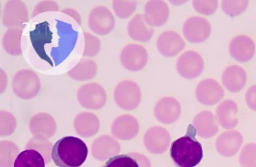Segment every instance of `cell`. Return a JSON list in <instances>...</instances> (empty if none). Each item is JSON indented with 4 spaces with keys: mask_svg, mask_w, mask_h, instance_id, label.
I'll return each mask as SVG.
<instances>
[{
    "mask_svg": "<svg viewBox=\"0 0 256 167\" xmlns=\"http://www.w3.org/2000/svg\"><path fill=\"white\" fill-rule=\"evenodd\" d=\"M29 129L34 137L50 139L56 132L57 125L55 119L50 114L40 113L31 118Z\"/></svg>",
    "mask_w": 256,
    "mask_h": 167,
    "instance_id": "7402d4cb",
    "label": "cell"
},
{
    "mask_svg": "<svg viewBox=\"0 0 256 167\" xmlns=\"http://www.w3.org/2000/svg\"><path fill=\"white\" fill-rule=\"evenodd\" d=\"M89 27L94 33L100 36L108 35L115 27V17L108 8L98 6L90 12Z\"/></svg>",
    "mask_w": 256,
    "mask_h": 167,
    "instance_id": "ba28073f",
    "label": "cell"
},
{
    "mask_svg": "<svg viewBox=\"0 0 256 167\" xmlns=\"http://www.w3.org/2000/svg\"><path fill=\"white\" fill-rule=\"evenodd\" d=\"M7 87V75L5 71L1 70V93H3Z\"/></svg>",
    "mask_w": 256,
    "mask_h": 167,
    "instance_id": "ee69618b",
    "label": "cell"
},
{
    "mask_svg": "<svg viewBox=\"0 0 256 167\" xmlns=\"http://www.w3.org/2000/svg\"><path fill=\"white\" fill-rule=\"evenodd\" d=\"M26 26L8 29L3 37V47L5 51L13 56H20L22 50V35Z\"/></svg>",
    "mask_w": 256,
    "mask_h": 167,
    "instance_id": "83f0119b",
    "label": "cell"
},
{
    "mask_svg": "<svg viewBox=\"0 0 256 167\" xmlns=\"http://www.w3.org/2000/svg\"><path fill=\"white\" fill-rule=\"evenodd\" d=\"M144 143L150 153L163 154L170 147V135L166 129L154 126L146 131L144 137Z\"/></svg>",
    "mask_w": 256,
    "mask_h": 167,
    "instance_id": "4fadbf2b",
    "label": "cell"
},
{
    "mask_svg": "<svg viewBox=\"0 0 256 167\" xmlns=\"http://www.w3.org/2000/svg\"><path fill=\"white\" fill-rule=\"evenodd\" d=\"M114 95L116 105L126 111H132L141 103V89L137 83L131 80L118 83Z\"/></svg>",
    "mask_w": 256,
    "mask_h": 167,
    "instance_id": "277c9868",
    "label": "cell"
},
{
    "mask_svg": "<svg viewBox=\"0 0 256 167\" xmlns=\"http://www.w3.org/2000/svg\"><path fill=\"white\" fill-rule=\"evenodd\" d=\"M144 20L148 25L160 27L166 24L170 16V9L166 2L161 0L148 1L144 8Z\"/></svg>",
    "mask_w": 256,
    "mask_h": 167,
    "instance_id": "ffe728a7",
    "label": "cell"
},
{
    "mask_svg": "<svg viewBox=\"0 0 256 167\" xmlns=\"http://www.w3.org/2000/svg\"><path fill=\"white\" fill-rule=\"evenodd\" d=\"M77 99L80 105L86 109L100 110L106 104L107 94L102 86L96 83H90L79 88Z\"/></svg>",
    "mask_w": 256,
    "mask_h": 167,
    "instance_id": "5b68a950",
    "label": "cell"
},
{
    "mask_svg": "<svg viewBox=\"0 0 256 167\" xmlns=\"http://www.w3.org/2000/svg\"><path fill=\"white\" fill-rule=\"evenodd\" d=\"M129 37L134 40L140 42H146L152 39L154 30L146 24L144 16L142 14H137L128 26Z\"/></svg>",
    "mask_w": 256,
    "mask_h": 167,
    "instance_id": "4316f807",
    "label": "cell"
},
{
    "mask_svg": "<svg viewBox=\"0 0 256 167\" xmlns=\"http://www.w3.org/2000/svg\"><path fill=\"white\" fill-rule=\"evenodd\" d=\"M88 145L76 137H64L53 146L52 160L59 167H80L87 160Z\"/></svg>",
    "mask_w": 256,
    "mask_h": 167,
    "instance_id": "6da1fadb",
    "label": "cell"
},
{
    "mask_svg": "<svg viewBox=\"0 0 256 167\" xmlns=\"http://www.w3.org/2000/svg\"><path fill=\"white\" fill-rule=\"evenodd\" d=\"M192 125L196 134L202 139H210L218 134V125L216 116L209 111H202L194 116Z\"/></svg>",
    "mask_w": 256,
    "mask_h": 167,
    "instance_id": "603a6c76",
    "label": "cell"
},
{
    "mask_svg": "<svg viewBox=\"0 0 256 167\" xmlns=\"http://www.w3.org/2000/svg\"><path fill=\"white\" fill-rule=\"evenodd\" d=\"M53 146L52 142L46 138L42 137H34L26 144V149H35L42 155L46 159V164H50L52 160V151Z\"/></svg>",
    "mask_w": 256,
    "mask_h": 167,
    "instance_id": "1f68e13d",
    "label": "cell"
},
{
    "mask_svg": "<svg viewBox=\"0 0 256 167\" xmlns=\"http://www.w3.org/2000/svg\"><path fill=\"white\" fill-rule=\"evenodd\" d=\"M154 116L164 124H172L181 116V105L174 97H163L154 107Z\"/></svg>",
    "mask_w": 256,
    "mask_h": 167,
    "instance_id": "9a60e30c",
    "label": "cell"
},
{
    "mask_svg": "<svg viewBox=\"0 0 256 167\" xmlns=\"http://www.w3.org/2000/svg\"><path fill=\"white\" fill-rule=\"evenodd\" d=\"M248 75L243 67L230 65L222 73V84L230 92H239L246 84Z\"/></svg>",
    "mask_w": 256,
    "mask_h": 167,
    "instance_id": "d4e9b609",
    "label": "cell"
},
{
    "mask_svg": "<svg viewBox=\"0 0 256 167\" xmlns=\"http://www.w3.org/2000/svg\"><path fill=\"white\" fill-rule=\"evenodd\" d=\"M90 150L96 160L105 161L118 154L120 151V144L115 138L104 135L92 142Z\"/></svg>",
    "mask_w": 256,
    "mask_h": 167,
    "instance_id": "ac0fdd59",
    "label": "cell"
},
{
    "mask_svg": "<svg viewBox=\"0 0 256 167\" xmlns=\"http://www.w3.org/2000/svg\"><path fill=\"white\" fill-rule=\"evenodd\" d=\"M212 27L210 22L200 16L190 17L183 26V33L186 39L192 43H200L211 35Z\"/></svg>",
    "mask_w": 256,
    "mask_h": 167,
    "instance_id": "9c48e42d",
    "label": "cell"
},
{
    "mask_svg": "<svg viewBox=\"0 0 256 167\" xmlns=\"http://www.w3.org/2000/svg\"><path fill=\"white\" fill-rule=\"evenodd\" d=\"M231 57L239 63L250 61L256 54V43L250 37L237 36L231 40L230 45Z\"/></svg>",
    "mask_w": 256,
    "mask_h": 167,
    "instance_id": "d6986e66",
    "label": "cell"
},
{
    "mask_svg": "<svg viewBox=\"0 0 256 167\" xmlns=\"http://www.w3.org/2000/svg\"><path fill=\"white\" fill-rule=\"evenodd\" d=\"M28 21V10L26 3L20 0H11L5 5L3 12V24L7 28L24 26Z\"/></svg>",
    "mask_w": 256,
    "mask_h": 167,
    "instance_id": "8fae6325",
    "label": "cell"
},
{
    "mask_svg": "<svg viewBox=\"0 0 256 167\" xmlns=\"http://www.w3.org/2000/svg\"><path fill=\"white\" fill-rule=\"evenodd\" d=\"M185 41L174 31L162 33L157 40V48L164 57L172 58L178 55L185 48Z\"/></svg>",
    "mask_w": 256,
    "mask_h": 167,
    "instance_id": "44dd1931",
    "label": "cell"
},
{
    "mask_svg": "<svg viewBox=\"0 0 256 167\" xmlns=\"http://www.w3.org/2000/svg\"><path fill=\"white\" fill-rule=\"evenodd\" d=\"M40 90V81L38 75L30 69L18 71L13 79L14 92L22 99L34 98Z\"/></svg>",
    "mask_w": 256,
    "mask_h": 167,
    "instance_id": "3957f363",
    "label": "cell"
},
{
    "mask_svg": "<svg viewBox=\"0 0 256 167\" xmlns=\"http://www.w3.org/2000/svg\"><path fill=\"white\" fill-rule=\"evenodd\" d=\"M148 60L146 49L139 44H129L120 54L122 64L130 71L142 70Z\"/></svg>",
    "mask_w": 256,
    "mask_h": 167,
    "instance_id": "7c38bea8",
    "label": "cell"
},
{
    "mask_svg": "<svg viewBox=\"0 0 256 167\" xmlns=\"http://www.w3.org/2000/svg\"><path fill=\"white\" fill-rule=\"evenodd\" d=\"M243 142V135L239 131L230 130L218 136L216 148L218 154L224 157H232L239 152Z\"/></svg>",
    "mask_w": 256,
    "mask_h": 167,
    "instance_id": "e0dca14e",
    "label": "cell"
},
{
    "mask_svg": "<svg viewBox=\"0 0 256 167\" xmlns=\"http://www.w3.org/2000/svg\"><path fill=\"white\" fill-rule=\"evenodd\" d=\"M176 69L180 75L186 79L198 77L204 70V58L198 52H185L176 63Z\"/></svg>",
    "mask_w": 256,
    "mask_h": 167,
    "instance_id": "52a82bcc",
    "label": "cell"
},
{
    "mask_svg": "<svg viewBox=\"0 0 256 167\" xmlns=\"http://www.w3.org/2000/svg\"><path fill=\"white\" fill-rule=\"evenodd\" d=\"M140 124L136 117L131 115H122L115 119L112 125V135L116 139L129 141L137 137Z\"/></svg>",
    "mask_w": 256,
    "mask_h": 167,
    "instance_id": "2e32d148",
    "label": "cell"
},
{
    "mask_svg": "<svg viewBox=\"0 0 256 167\" xmlns=\"http://www.w3.org/2000/svg\"><path fill=\"white\" fill-rule=\"evenodd\" d=\"M74 126L80 137L90 138L98 133L100 122V118L92 113H81L76 116Z\"/></svg>",
    "mask_w": 256,
    "mask_h": 167,
    "instance_id": "cb8c5ba5",
    "label": "cell"
},
{
    "mask_svg": "<svg viewBox=\"0 0 256 167\" xmlns=\"http://www.w3.org/2000/svg\"><path fill=\"white\" fill-rule=\"evenodd\" d=\"M218 1L216 0H208V1H202V0H196L192 1L194 9L198 13L204 14V15H211L216 13L218 9Z\"/></svg>",
    "mask_w": 256,
    "mask_h": 167,
    "instance_id": "f35d334b",
    "label": "cell"
},
{
    "mask_svg": "<svg viewBox=\"0 0 256 167\" xmlns=\"http://www.w3.org/2000/svg\"><path fill=\"white\" fill-rule=\"evenodd\" d=\"M248 1L246 0H224L222 2V8L226 14L231 17L240 15L246 10Z\"/></svg>",
    "mask_w": 256,
    "mask_h": 167,
    "instance_id": "836d02e7",
    "label": "cell"
},
{
    "mask_svg": "<svg viewBox=\"0 0 256 167\" xmlns=\"http://www.w3.org/2000/svg\"><path fill=\"white\" fill-rule=\"evenodd\" d=\"M242 167H256V143L246 144L240 153Z\"/></svg>",
    "mask_w": 256,
    "mask_h": 167,
    "instance_id": "8d00e7d4",
    "label": "cell"
},
{
    "mask_svg": "<svg viewBox=\"0 0 256 167\" xmlns=\"http://www.w3.org/2000/svg\"><path fill=\"white\" fill-rule=\"evenodd\" d=\"M138 2L134 0H115L113 8L120 18H128L136 11Z\"/></svg>",
    "mask_w": 256,
    "mask_h": 167,
    "instance_id": "d6a6232c",
    "label": "cell"
},
{
    "mask_svg": "<svg viewBox=\"0 0 256 167\" xmlns=\"http://www.w3.org/2000/svg\"><path fill=\"white\" fill-rule=\"evenodd\" d=\"M85 37V49L84 57H96L100 51V40L98 38L92 36L90 33L84 32Z\"/></svg>",
    "mask_w": 256,
    "mask_h": 167,
    "instance_id": "74e56055",
    "label": "cell"
},
{
    "mask_svg": "<svg viewBox=\"0 0 256 167\" xmlns=\"http://www.w3.org/2000/svg\"><path fill=\"white\" fill-rule=\"evenodd\" d=\"M98 73V64L96 62L82 59L78 64L68 72V75L77 81H87L96 77Z\"/></svg>",
    "mask_w": 256,
    "mask_h": 167,
    "instance_id": "f1b7e54d",
    "label": "cell"
},
{
    "mask_svg": "<svg viewBox=\"0 0 256 167\" xmlns=\"http://www.w3.org/2000/svg\"><path fill=\"white\" fill-rule=\"evenodd\" d=\"M130 156H132L133 158H135L139 164L140 167H152V163H150V160L144 156V155L140 154V153H129Z\"/></svg>",
    "mask_w": 256,
    "mask_h": 167,
    "instance_id": "b9f144b4",
    "label": "cell"
},
{
    "mask_svg": "<svg viewBox=\"0 0 256 167\" xmlns=\"http://www.w3.org/2000/svg\"><path fill=\"white\" fill-rule=\"evenodd\" d=\"M18 146L10 141L0 142V167H13L18 156Z\"/></svg>",
    "mask_w": 256,
    "mask_h": 167,
    "instance_id": "4dcf8cb0",
    "label": "cell"
},
{
    "mask_svg": "<svg viewBox=\"0 0 256 167\" xmlns=\"http://www.w3.org/2000/svg\"><path fill=\"white\" fill-rule=\"evenodd\" d=\"M238 105L233 100H224L216 110V117L220 125L224 129H234L239 123Z\"/></svg>",
    "mask_w": 256,
    "mask_h": 167,
    "instance_id": "484cf974",
    "label": "cell"
},
{
    "mask_svg": "<svg viewBox=\"0 0 256 167\" xmlns=\"http://www.w3.org/2000/svg\"><path fill=\"white\" fill-rule=\"evenodd\" d=\"M46 162L42 155L35 149H26L18 156L14 167H46Z\"/></svg>",
    "mask_w": 256,
    "mask_h": 167,
    "instance_id": "f546056e",
    "label": "cell"
},
{
    "mask_svg": "<svg viewBox=\"0 0 256 167\" xmlns=\"http://www.w3.org/2000/svg\"><path fill=\"white\" fill-rule=\"evenodd\" d=\"M196 96L200 103L212 106L224 98V90L216 80L204 79L198 85Z\"/></svg>",
    "mask_w": 256,
    "mask_h": 167,
    "instance_id": "5bb4252c",
    "label": "cell"
},
{
    "mask_svg": "<svg viewBox=\"0 0 256 167\" xmlns=\"http://www.w3.org/2000/svg\"><path fill=\"white\" fill-rule=\"evenodd\" d=\"M196 128L192 124L187 134L174 141L170 147V157L178 167H196L204 158L202 143L196 140Z\"/></svg>",
    "mask_w": 256,
    "mask_h": 167,
    "instance_id": "7a4b0ae2",
    "label": "cell"
},
{
    "mask_svg": "<svg viewBox=\"0 0 256 167\" xmlns=\"http://www.w3.org/2000/svg\"><path fill=\"white\" fill-rule=\"evenodd\" d=\"M246 102L248 107L256 112V85L250 87L246 93Z\"/></svg>",
    "mask_w": 256,
    "mask_h": 167,
    "instance_id": "60d3db41",
    "label": "cell"
},
{
    "mask_svg": "<svg viewBox=\"0 0 256 167\" xmlns=\"http://www.w3.org/2000/svg\"><path fill=\"white\" fill-rule=\"evenodd\" d=\"M59 34L61 36L60 44L58 47L52 48V57L56 61V64H61L64 59L70 54L76 43L78 33L72 30L70 24L58 21L57 23Z\"/></svg>",
    "mask_w": 256,
    "mask_h": 167,
    "instance_id": "8992f818",
    "label": "cell"
},
{
    "mask_svg": "<svg viewBox=\"0 0 256 167\" xmlns=\"http://www.w3.org/2000/svg\"><path fill=\"white\" fill-rule=\"evenodd\" d=\"M0 120H1V126H0L1 137H6V136L12 135L16 128V119L14 116L13 114H11L7 111H1L0 112Z\"/></svg>",
    "mask_w": 256,
    "mask_h": 167,
    "instance_id": "d590c367",
    "label": "cell"
},
{
    "mask_svg": "<svg viewBox=\"0 0 256 167\" xmlns=\"http://www.w3.org/2000/svg\"><path fill=\"white\" fill-rule=\"evenodd\" d=\"M62 13H66V14H68L70 16L74 17V18L76 20L77 23H78L79 25H81V17H80V14L77 13L76 10H74V9H64V10L62 11Z\"/></svg>",
    "mask_w": 256,
    "mask_h": 167,
    "instance_id": "7bdbcfd3",
    "label": "cell"
},
{
    "mask_svg": "<svg viewBox=\"0 0 256 167\" xmlns=\"http://www.w3.org/2000/svg\"><path fill=\"white\" fill-rule=\"evenodd\" d=\"M59 11V5L57 2L53 0H46L40 1L36 5L35 9L33 10L32 17L38 15L40 13H46V12H58Z\"/></svg>",
    "mask_w": 256,
    "mask_h": 167,
    "instance_id": "ab89813d",
    "label": "cell"
},
{
    "mask_svg": "<svg viewBox=\"0 0 256 167\" xmlns=\"http://www.w3.org/2000/svg\"><path fill=\"white\" fill-rule=\"evenodd\" d=\"M102 167H140L137 160L129 154L116 155Z\"/></svg>",
    "mask_w": 256,
    "mask_h": 167,
    "instance_id": "e575fe53",
    "label": "cell"
},
{
    "mask_svg": "<svg viewBox=\"0 0 256 167\" xmlns=\"http://www.w3.org/2000/svg\"><path fill=\"white\" fill-rule=\"evenodd\" d=\"M30 39L38 57L50 65H53L52 59L46 51V45L50 44L53 40V33L50 23L48 21H44L37 24L36 28L30 32Z\"/></svg>",
    "mask_w": 256,
    "mask_h": 167,
    "instance_id": "30bf717a",
    "label": "cell"
}]
</instances>
